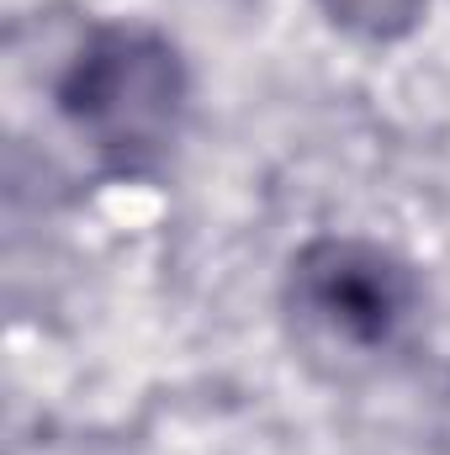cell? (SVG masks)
Listing matches in <instances>:
<instances>
[{
  "instance_id": "7a4b0ae2",
  "label": "cell",
  "mask_w": 450,
  "mask_h": 455,
  "mask_svg": "<svg viewBox=\"0 0 450 455\" xmlns=\"http://www.w3.org/2000/svg\"><path fill=\"white\" fill-rule=\"evenodd\" d=\"M281 313L292 344L324 371L382 365L414 334L424 313L419 270L376 238L318 233L308 238L281 275Z\"/></svg>"
},
{
  "instance_id": "3957f363",
  "label": "cell",
  "mask_w": 450,
  "mask_h": 455,
  "mask_svg": "<svg viewBox=\"0 0 450 455\" xmlns=\"http://www.w3.org/2000/svg\"><path fill=\"white\" fill-rule=\"evenodd\" d=\"M318 5L344 32H360V37H376V43L382 37H403L419 21V11H424V0H318Z\"/></svg>"
},
{
  "instance_id": "6da1fadb",
  "label": "cell",
  "mask_w": 450,
  "mask_h": 455,
  "mask_svg": "<svg viewBox=\"0 0 450 455\" xmlns=\"http://www.w3.org/2000/svg\"><path fill=\"white\" fill-rule=\"evenodd\" d=\"M59 127L91 154L96 175H154L191 116V69L149 21H91L48 85Z\"/></svg>"
}]
</instances>
